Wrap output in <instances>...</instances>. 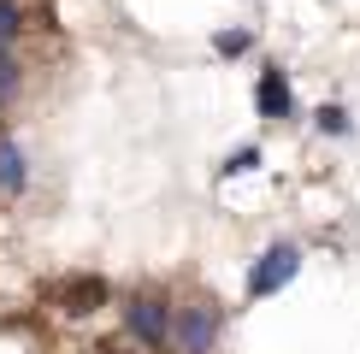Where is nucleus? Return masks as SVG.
<instances>
[{"label":"nucleus","mask_w":360,"mask_h":354,"mask_svg":"<svg viewBox=\"0 0 360 354\" xmlns=\"http://www.w3.org/2000/svg\"><path fill=\"white\" fill-rule=\"evenodd\" d=\"M295 272H302V248H290V242L266 248V254L254 260V272H248V295H272V289L290 284Z\"/></svg>","instance_id":"nucleus-1"},{"label":"nucleus","mask_w":360,"mask_h":354,"mask_svg":"<svg viewBox=\"0 0 360 354\" xmlns=\"http://www.w3.org/2000/svg\"><path fill=\"white\" fill-rule=\"evenodd\" d=\"M0 189H6V195L24 189V154H18V142H0Z\"/></svg>","instance_id":"nucleus-6"},{"label":"nucleus","mask_w":360,"mask_h":354,"mask_svg":"<svg viewBox=\"0 0 360 354\" xmlns=\"http://www.w3.org/2000/svg\"><path fill=\"white\" fill-rule=\"evenodd\" d=\"M124 319H130V331H136L148 348H160L172 336V319H166V301H160V295H136V301L124 307Z\"/></svg>","instance_id":"nucleus-2"},{"label":"nucleus","mask_w":360,"mask_h":354,"mask_svg":"<svg viewBox=\"0 0 360 354\" xmlns=\"http://www.w3.org/2000/svg\"><path fill=\"white\" fill-rule=\"evenodd\" d=\"M319 130H331V136H342V112H337V107H325V112H319Z\"/></svg>","instance_id":"nucleus-11"},{"label":"nucleus","mask_w":360,"mask_h":354,"mask_svg":"<svg viewBox=\"0 0 360 354\" xmlns=\"http://www.w3.org/2000/svg\"><path fill=\"white\" fill-rule=\"evenodd\" d=\"M59 301H65V313H95V307H107V284L101 277H71L65 289H59Z\"/></svg>","instance_id":"nucleus-4"},{"label":"nucleus","mask_w":360,"mask_h":354,"mask_svg":"<svg viewBox=\"0 0 360 354\" xmlns=\"http://www.w3.org/2000/svg\"><path fill=\"white\" fill-rule=\"evenodd\" d=\"M243 48H248L243 29H224V36H219V53H243Z\"/></svg>","instance_id":"nucleus-9"},{"label":"nucleus","mask_w":360,"mask_h":354,"mask_svg":"<svg viewBox=\"0 0 360 354\" xmlns=\"http://www.w3.org/2000/svg\"><path fill=\"white\" fill-rule=\"evenodd\" d=\"M172 331H177V343H184V354H213L219 319H213V307H184Z\"/></svg>","instance_id":"nucleus-3"},{"label":"nucleus","mask_w":360,"mask_h":354,"mask_svg":"<svg viewBox=\"0 0 360 354\" xmlns=\"http://www.w3.org/2000/svg\"><path fill=\"white\" fill-rule=\"evenodd\" d=\"M254 107L266 118H283L290 112V83H283V71H260V88H254Z\"/></svg>","instance_id":"nucleus-5"},{"label":"nucleus","mask_w":360,"mask_h":354,"mask_svg":"<svg viewBox=\"0 0 360 354\" xmlns=\"http://www.w3.org/2000/svg\"><path fill=\"white\" fill-rule=\"evenodd\" d=\"M254 166H260V154H254V148H243V154H236L224 171H254Z\"/></svg>","instance_id":"nucleus-10"},{"label":"nucleus","mask_w":360,"mask_h":354,"mask_svg":"<svg viewBox=\"0 0 360 354\" xmlns=\"http://www.w3.org/2000/svg\"><path fill=\"white\" fill-rule=\"evenodd\" d=\"M12 88H18V65H12V59H6V53H0V100H6V95H12Z\"/></svg>","instance_id":"nucleus-8"},{"label":"nucleus","mask_w":360,"mask_h":354,"mask_svg":"<svg viewBox=\"0 0 360 354\" xmlns=\"http://www.w3.org/2000/svg\"><path fill=\"white\" fill-rule=\"evenodd\" d=\"M24 29V18H18V6H12V0H0V53H6V41L18 36Z\"/></svg>","instance_id":"nucleus-7"}]
</instances>
